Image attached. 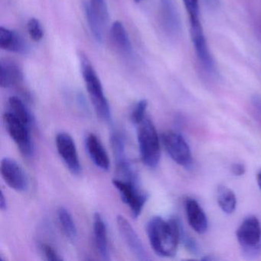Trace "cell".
<instances>
[{"instance_id":"obj_1","label":"cell","mask_w":261,"mask_h":261,"mask_svg":"<svg viewBox=\"0 0 261 261\" xmlns=\"http://www.w3.org/2000/svg\"><path fill=\"white\" fill-rule=\"evenodd\" d=\"M180 221L176 218L163 219L161 217L151 218L146 226L148 238L152 250L163 257L176 254L180 242Z\"/></svg>"},{"instance_id":"obj_2","label":"cell","mask_w":261,"mask_h":261,"mask_svg":"<svg viewBox=\"0 0 261 261\" xmlns=\"http://www.w3.org/2000/svg\"><path fill=\"white\" fill-rule=\"evenodd\" d=\"M79 59L82 76L96 114L102 120L110 121L111 117V108L97 72L85 54L81 53Z\"/></svg>"},{"instance_id":"obj_3","label":"cell","mask_w":261,"mask_h":261,"mask_svg":"<svg viewBox=\"0 0 261 261\" xmlns=\"http://www.w3.org/2000/svg\"><path fill=\"white\" fill-rule=\"evenodd\" d=\"M137 126V140L142 161L147 167L155 169L161 156L158 133L150 119L146 117Z\"/></svg>"},{"instance_id":"obj_4","label":"cell","mask_w":261,"mask_h":261,"mask_svg":"<svg viewBox=\"0 0 261 261\" xmlns=\"http://www.w3.org/2000/svg\"><path fill=\"white\" fill-rule=\"evenodd\" d=\"M237 239L243 253L248 258H255L261 250V224L256 217L249 216L237 230Z\"/></svg>"},{"instance_id":"obj_5","label":"cell","mask_w":261,"mask_h":261,"mask_svg":"<svg viewBox=\"0 0 261 261\" xmlns=\"http://www.w3.org/2000/svg\"><path fill=\"white\" fill-rule=\"evenodd\" d=\"M4 121L7 130L24 156L31 157L34 152V144L30 135V126L22 123L10 111L4 114Z\"/></svg>"},{"instance_id":"obj_6","label":"cell","mask_w":261,"mask_h":261,"mask_svg":"<svg viewBox=\"0 0 261 261\" xmlns=\"http://www.w3.org/2000/svg\"><path fill=\"white\" fill-rule=\"evenodd\" d=\"M162 141L166 152L177 164L186 169L192 166V152L182 136L174 131H166L162 135Z\"/></svg>"},{"instance_id":"obj_7","label":"cell","mask_w":261,"mask_h":261,"mask_svg":"<svg viewBox=\"0 0 261 261\" xmlns=\"http://www.w3.org/2000/svg\"><path fill=\"white\" fill-rule=\"evenodd\" d=\"M114 187L120 193L122 201L129 207L134 218H137L143 212L147 201V194L143 192L139 185L120 178H114L112 181Z\"/></svg>"},{"instance_id":"obj_8","label":"cell","mask_w":261,"mask_h":261,"mask_svg":"<svg viewBox=\"0 0 261 261\" xmlns=\"http://www.w3.org/2000/svg\"><path fill=\"white\" fill-rule=\"evenodd\" d=\"M111 144L115 158L116 166L120 179L139 185L138 175L132 163L128 159L125 147V139L119 132H114L111 136Z\"/></svg>"},{"instance_id":"obj_9","label":"cell","mask_w":261,"mask_h":261,"mask_svg":"<svg viewBox=\"0 0 261 261\" xmlns=\"http://www.w3.org/2000/svg\"><path fill=\"white\" fill-rule=\"evenodd\" d=\"M190 33L195 53L201 65L210 73L216 71V66L211 54L200 19L190 21Z\"/></svg>"},{"instance_id":"obj_10","label":"cell","mask_w":261,"mask_h":261,"mask_svg":"<svg viewBox=\"0 0 261 261\" xmlns=\"http://www.w3.org/2000/svg\"><path fill=\"white\" fill-rule=\"evenodd\" d=\"M1 175L5 182L16 192H25L29 188V178L23 168L16 160L3 159L0 165Z\"/></svg>"},{"instance_id":"obj_11","label":"cell","mask_w":261,"mask_h":261,"mask_svg":"<svg viewBox=\"0 0 261 261\" xmlns=\"http://www.w3.org/2000/svg\"><path fill=\"white\" fill-rule=\"evenodd\" d=\"M56 143L58 152L68 170L74 175H80L82 166L72 137L66 133H60L56 136Z\"/></svg>"},{"instance_id":"obj_12","label":"cell","mask_w":261,"mask_h":261,"mask_svg":"<svg viewBox=\"0 0 261 261\" xmlns=\"http://www.w3.org/2000/svg\"><path fill=\"white\" fill-rule=\"evenodd\" d=\"M160 19L163 30L171 37H176L181 30V21L174 0H160Z\"/></svg>"},{"instance_id":"obj_13","label":"cell","mask_w":261,"mask_h":261,"mask_svg":"<svg viewBox=\"0 0 261 261\" xmlns=\"http://www.w3.org/2000/svg\"><path fill=\"white\" fill-rule=\"evenodd\" d=\"M117 223L119 232L131 253L140 260L149 259L141 240L130 223L122 215L117 217Z\"/></svg>"},{"instance_id":"obj_14","label":"cell","mask_w":261,"mask_h":261,"mask_svg":"<svg viewBox=\"0 0 261 261\" xmlns=\"http://www.w3.org/2000/svg\"><path fill=\"white\" fill-rule=\"evenodd\" d=\"M185 210L190 227L199 234L205 233L208 227V221L199 203L194 198H187L185 201Z\"/></svg>"},{"instance_id":"obj_15","label":"cell","mask_w":261,"mask_h":261,"mask_svg":"<svg viewBox=\"0 0 261 261\" xmlns=\"http://www.w3.org/2000/svg\"><path fill=\"white\" fill-rule=\"evenodd\" d=\"M85 146L94 165L101 170L108 171L110 168L109 156L97 136L90 134L85 140Z\"/></svg>"},{"instance_id":"obj_16","label":"cell","mask_w":261,"mask_h":261,"mask_svg":"<svg viewBox=\"0 0 261 261\" xmlns=\"http://www.w3.org/2000/svg\"><path fill=\"white\" fill-rule=\"evenodd\" d=\"M23 81V73L16 62L9 59L0 62V85L3 88H11Z\"/></svg>"},{"instance_id":"obj_17","label":"cell","mask_w":261,"mask_h":261,"mask_svg":"<svg viewBox=\"0 0 261 261\" xmlns=\"http://www.w3.org/2000/svg\"><path fill=\"white\" fill-rule=\"evenodd\" d=\"M94 241L96 248L100 257L105 260L110 259L109 244H108V229L106 223L100 213H95L93 221Z\"/></svg>"},{"instance_id":"obj_18","label":"cell","mask_w":261,"mask_h":261,"mask_svg":"<svg viewBox=\"0 0 261 261\" xmlns=\"http://www.w3.org/2000/svg\"><path fill=\"white\" fill-rule=\"evenodd\" d=\"M0 48L17 54L25 55L29 51L28 45L20 35L4 27L0 28Z\"/></svg>"},{"instance_id":"obj_19","label":"cell","mask_w":261,"mask_h":261,"mask_svg":"<svg viewBox=\"0 0 261 261\" xmlns=\"http://www.w3.org/2000/svg\"><path fill=\"white\" fill-rule=\"evenodd\" d=\"M83 8L90 30L94 36V39L98 43H102L103 39V25L105 21L94 10L91 2L85 1L83 4Z\"/></svg>"},{"instance_id":"obj_20","label":"cell","mask_w":261,"mask_h":261,"mask_svg":"<svg viewBox=\"0 0 261 261\" xmlns=\"http://www.w3.org/2000/svg\"><path fill=\"white\" fill-rule=\"evenodd\" d=\"M111 37L117 48L123 54L129 56L132 54L133 47L129 36L123 24L116 21L111 27Z\"/></svg>"},{"instance_id":"obj_21","label":"cell","mask_w":261,"mask_h":261,"mask_svg":"<svg viewBox=\"0 0 261 261\" xmlns=\"http://www.w3.org/2000/svg\"><path fill=\"white\" fill-rule=\"evenodd\" d=\"M217 199L218 205L223 212L230 215L237 207V198L234 192L227 186H219L217 190Z\"/></svg>"},{"instance_id":"obj_22","label":"cell","mask_w":261,"mask_h":261,"mask_svg":"<svg viewBox=\"0 0 261 261\" xmlns=\"http://www.w3.org/2000/svg\"><path fill=\"white\" fill-rule=\"evenodd\" d=\"M57 215L59 224L65 236L69 241L74 242L77 238V229L72 215L64 207H59Z\"/></svg>"},{"instance_id":"obj_23","label":"cell","mask_w":261,"mask_h":261,"mask_svg":"<svg viewBox=\"0 0 261 261\" xmlns=\"http://www.w3.org/2000/svg\"><path fill=\"white\" fill-rule=\"evenodd\" d=\"M9 105H10V112L13 115L16 116L22 123H25L30 127L33 124L34 118H33V114L19 97H15V96L10 97Z\"/></svg>"},{"instance_id":"obj_24","label":"cell","mask_w":261,"mask_h":261,"mask_svg":"<svg viewBox=\"0 0 261 261\" xmlns=\"http://www.w3.org/2000/svg\"><path fill=\"white\" fill-rule=\"evenodd\" d=\"M180 241L182 243L185 247L192 254L197 255L198 254V253H200L199 248H198L196 241L189 233H186L181 223H180Z\"/></svg>"},{"instance_id":"obj_25","label":"cell","mask_w":261,"mask_h":261,"mask_svg":"<svg viewBox=\"0 0 261 261\" xmlns=\"http://www.w3.org/2000/svg\"><path fill=\"white\" fill-rule=\"evenodd\" d=\"M27 30L32 40L38 42L42 40L44 36V32L42 30L40 22L36 18H32L27 23Z\"/></svg>"},{"instance_id":"obj_26","label":"cell","mask_w":261,"mask_h":261,"mask_svg":"<svg viewBox=\"0 0 261 261\" xmlns=\"http://www.w3.org/2000/svg\"><path fill=\"white\" fill-rule=\"evenodd\" d=\"M148 102L146 100H141L136 105L135 108L133 110L131 114V120L134 124L138 125L140 122L146 118V109H147Z\"/></svg>"},{"instance_id":"obj_27","label":"cell","mask_w":261,"mask_h":261,"mask_svg":"<svg viewBox=\"0 0 261 261\" xmlns=\"http://www.w3.org/2000/svg\"><path fill=\"white\" fill-rule=\"evenodd\" d=\"M186 11L189 14V21L199 19V4L198 0H182Z\"/></svg>"},{"instance_id":"obj_28","label":"cell","mask_w":261,"mask_h":261,"mask_svg":"<svg viewBox=\"0 0 261 261\" xmlns=\"http://www.w3.org/2000/svg\"><path fill=\"white\" fill-rule=\"evenodd\" d=\"M40 249L42 253L48 260L56 261L62 260V256L58 253L57 250H55L53 247L46 244H42L40 245Z\"/></svg>"},{"instance_id":"obj_29","label":"cell","mask_w":261,"mask_h":261,"mask_svg":"<svg viewBox=\"0 0 261 261\" xmlns=\"http://www.w3.org/2000/svg\"><path fill=\"white\" fill-rule=\"evenodd\" d=\"M90 2L92 4L94 10L101 16L102 19L105 21L108 20V10L105 0H91Z\"/></svg>"},{"instance_id":"obj_30","label":"cell","mask_w":261,"mask_h":261,"mask_svg":"<svg viewBox=\"0 0 261 261\" xmlns=\"http://www.w3.org/2000/svg\"><path fill=\"white\" fill-rule=\"evenodd\" d=\"M230 170L235 176H242L246 172L245 166L238 163H233L230 168Z\"/></svg>"},{"instance_id":"obj_31","label":"cell","mask_w":261,"mask_h":261,"mask_svg":"<svg viewBox=\"0 0 261 261\" xmlns=\"http://www.w3.org/2000/svg\"><path fill=\"white\" fill-rule=\"evenodd\" d=\"M7 207H8V204H7V198L4 195V192L1 191V194H0V209L3 212L7 210Z\"/></svg>"},{"instance_id":"obj_32","label":"cell","mask_w":261,"mask_h":261,"mask_svg":"<svg viewBox=\"0 0 261 261\" xmlns=\"http://www.w3.org/2000/svg\"><path fill=\"white\" fill-rule=\"evenodd\" d=\"M204 3L211 10H215L219 6V0H204Z\"/></svg>"},{"instance_id":"obj_33","label":"cell","mask_w":261,"mask_h":261,"mask_svg":"<svg viewBox=\"0 0 261 261\" xmlns=\"http://www.w3.org/2000/svg\"><path fill=\"white\" fill-rule=\"evenodd\" d=\"M256 181H257L258 186H259V188L261 190V169L258 172L257 175H256Z\"/></svg>"},{"instance_id":"obj_34","label":"cell","mask_w":261,"mask_h":261,"mask_svg":"<svg viewBox=\"0 0 261 261\" xmlns=\"http://www.w3.org/2000/svg\"><path fill=\"white\" fill-rule=\"evenodd\" d=\"M134 1H135V2L138 3V2H140V1H141V0H134Z\"/></svg>"}]
</instances>
